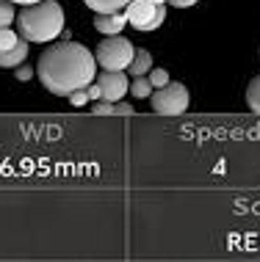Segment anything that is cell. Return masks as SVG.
I'll use <instances>...</instances> for the list:
<instances>
[{
  "instance_id": "1",
  "label": "cell",
  "mask_w": 260,
  "mask_h": 262,
  "mask_svg": "<svg viewBox=\"0 0 260 262\" xmlns=\"http://www.w3.org/2000/svg\"><path fill=\"white\" fill-rule=\"evenodd\" d=\"M36 75L50 94L69 97L72 91L86 89L97 77V58L89 47L78 41H58L45 47L36 61Z\"/></svg>"
},
{
  "instance_id": "2",
  "label": "cell",
  "mask_w": 260,
  "mask_h": 262,
  "mask_svg": "<svg viewBox=\"0 0 260 262\" xmlns=\"http://www.w3.org/2000/svg\"><path fill=\"white\" fill-rule=\"evenodd\" d=\"M19 36L25 41H53L55 36H61L64 31V9L55 0H39V3H31L19 11Z\"/></svg>"
},
{
  "instance_id": "3",
  "label": "cell",
  "mask_w": 260,
  "mask_h": 262,
  "mask_svg": "<svg viewBox=\"0 0 260 262\" xmlns=\"http://www.w3.org/2000/svg\"><path fill=\"white\" fill-rule=\"evenodd\" d=\"M133 55H136V47L130 45L125 36H105L100 45H97L94 50V58L100 63L103 69H108V72H116V69H128Z\"/></svg>"
},
{
  "instance_id": "4",
  "label": "cell",
  "mask_w": 260,
  "mask_h": 262,
  "mask_svg": "<svg viewBox=\"0 0 260 262\" xmlns=\"http://www.w3.org/2000/svg\"><path fill=\"white\" fill-rule=\"evenodd\" d=\"M125 17H128V25H133L136 31H155L166 19V6L152 3V0H130Z\"/></svg>"
},
{
  "instance_id": "5",
  "label": "cell",
  "mask_w": 260,
  "mask_h": 262,
  "mask_svg": "<svg viewBox=\"0 0 260 262\" xmlns=\"http://www.w3.org/2000/svg\"><path fill=\"white\" fill-rule=\"evenodd\" d=\"M188 108V89L183 83H166L152 91V111L161 116H180Z\"/></svg>"
},
{
  "instance_id": "6",
  "label": "cell",
  "mask_w": 260,
  "mask_h": 262,
  "mask_svg": "<svg viewBox=\"0 0 260 262\" xmlns=\"http://www.w3.org/2000/svg\"><path fill=\"white\" fill-rule=\"evenodd\" d=\"M94 80H97V86L103 89V100H111V102H119V100H122V97L130 91L128 75H125L122 69H116V72L103 69V72L97 75Z\"/></svg>"
},
{
  "instance_id": "7",
  "label": "cell",
  "mask_w": 260,
  "mask_h": 262,
  "mask_svg": "<svg viewBox=\"0 0 260 262\" xmlns=\"http://www.w3.org/2000/svg\"><path fill=\"white\" fill-rule=\"evenodd\" d=\"M125 25H128V17H125L122 11H116V14H97V17H94V28L103 33V36H116V33H122Z\"/></svg>"
},
{
  "instance_id": "8",
  "label": "cell",
  "mask_w": 260,
  "mask_h": 262,
  "mask_svg": "<svg viewBox=\"0 0 260 262\" xmlns=\"http://www.w3.org/2000/svg\"><path fill=\"white\" fill-rule=\"evenodd\" d=\"M28 58V41L23 39L17 47H11V50H0V67H6V69H14V67H19Z\"/></svg>"
},
{
  "instance_id": "9",
  "label": "cell",
  "mask_w": 260,
  "mask_h": 262,
  "mask_svg": "<svg viewBox=\"0 0 260 262\" xmlns=\"http://www.w3.org/2000/svg\"><path fill=\"white\" fill-rule=\"evenodd\" d=\"M94 14H116L122 9H128L130 0H83Z\"/></svg>"
},
{
  "instance_id": "10",
  "label": "cell",
  "mask_w": 260,
  "mask_h": 262,
  "mask_svg": "<svg viewBox=\"0 0 260 262\" xmlns=\"http://www.w3.org/2000/svg\"><path fill=\"white\" fill-rule=\"evenodd\" d=\"M130 75L133 77H138V75H147L152 69V55L147 53V50H136V55H133V61H130Z\"/></svg>"
},
{
  "instance_id": "11",
  "label": "cell",
  "mask_w": 260,
  "mask_h": 262,
  "mask_svg": "<svg viewBox=\"0 0 260 262\" xmlns=\"http://www.w3.org/2000/svg\"><path fill=\"white\" fill-rule=\"evenodd\" d=\"M150 91H152V83H150V77H144V75H138L136 80L130 83V94L136 97V100H147Z\"/></svg>"
},
{
  "instance_id": "12",
  "label": "cell",
  "mask_w": 260,
  "mask_h": 262,
  "mask_svg": "<svg viewBox=\"0 0 260 262\" xmlns=\"http://www.w3.org/2000/svg\"><path fill=\"white\" fill-rule=\"evenodd\" d=\"M247 105L252 113H260V75L252 77L249 89H247Z\"/></svg>"
},
{
  "instance_id": "13",
  "label": "cell",
  "mask_w": 260,
  "mask_h": 262,
  "mask_svg": "<svg viewBox=\"0 0 260 262\" xmlns=\"http://www.w3.org/2000/svg\"><path fill=\"white\" fill-rule=\"evenodd\" d=\"M14 19H17L14 3H11V0H0V28H9Z\"/></svg>"
},
{
  "instance_id": "14",
  "label": "cell",
  "mask_w": 260,
  "mask_h": 262,
  "mask_svg": "<svg viewBox=\"0 0 260 262\" xmlns=\"http://www.w3.org/2000/svg\"><path fill=\"white\" fill-rule=\"evenodd\" d=\"M19 39L17 33L11 31V28H0V50H11V47H17Z\"/></svg>"
},
{
  "instance_id": "15",
  "label": "cell",
  "mask_w": 260,
  "mask_h": 262,
  "mask_svg": "<svg viewBox=\"0 0 260 262\" xmlns=\"http://www.w3.org/2000/svg\"><path fill=\"white\" fill-rule=\"evenodd\" d=\"M150 83H152V89L166 86V83H169V72H166V69H150Z\"/></svg>"
},
{
  "instance_id": "16",
  "label": "cell",
  "mask_w": 260,
  "mask_h": 262,
  "mask_svg": "<svg viewBox=\"0 0 260 262\" xmlns=\"http://www.w3.org/2000/svg\"><path fill=\"white\" fill-rule=\"evenodd\" d=\"M89 100H91V97H89L86 89H78V91H72V94H69V102H72L75 108H83V105H86Z\"/></svg>"
},
{
  "instance_id": "17",
  "label": "cell",
  "mask_w": 260,
  "mask_h": 262,
  "mask_svg": "<svg viewBox=\"0 0 260 262\" xmlns=\"http://www.w3.org/2000/svg\"><path fill=\"white\" fill-rule=\"evenodd\" d=\"M94 113H100V116L116 113V111H114V102H111V100H97V102H94Z\"/></svg>"
},
{
  "instance_id": "18",
  "label": "cell",
  "mask_w": 260,
  "mask_h": 262,
  "mask_svg": "<svg viewBox=\"0 0 260 262\" xmlns=\"http://www.w3.org/2000/svg\"><path fill=\"white\" fill-rule=\"evenodd\" d=\"M14 75H17V80H23V83H25V80H31V77L36 75V72H33L31 67H23V63H19V69H17Z\"/></svg>"
},
{
  "instance_id": "19",
  "label": "cell",
  "mask_w": 260,
  "mask_h": 262,
  "mask_svg": "<svg viewBox=\"0 0 260 262\" xmlns=\"http://www.w3.org/2000/svg\"><path fill=\"white\" fill-rule=\"evenodd\" d=\"M114 111H116V113H122V116H130V113H136V111L130 108V102H125V100L114 102Z\"/></svg>"
},
{
  "instance_id": "20",
  "label": "cell",
  "mask_w": 260,
  "mask_h": 262,
  "mask_svg": "<svg viewBox=\"0 0 260 262\" xmlns=\"http://www.w3.org/2000/svg\"><path fill=\"white\" fill-rule=\"evenodd\" d=\"M86 91H89V97H91V100H103V89L100 86H97V83H89V86H86Z\"/></svg>"
},
{
  "instance_id": "21",
  "label": "cell",
  "mask_w": 260,
  "mask_h": 262,
  "mask_svg": "<svg viewBox=\"0 0 260 262\" xmlns=\"http://www.w3.org/2000/svg\"><path fill=\"white\" fill-rule=\"evenodd\" d=\"M166 3H172L174 9H188V6H194L196 0H166Z\"/></svg>"
},
{
  "instance_id": "22",
  "label": "cell",
  "mask_w": 260,
  "mask_h": 262,
  "mask_svg": "<svg viewBox=\"0 0 260 262\" xmlns=\"http://www.w3.org/2000/svg\"><path fill=\"white\" fill-rule=\"evenodd\" d=\"M11 3H23V6H31V3H39V0H11Z\"/></svg>"
},
{
  "instance_id": "23",
  "label": "cell",
  "mask_w": 260,
  "mask_h": 262,
  "mask_svg": "<svg viewBox=\"0 0 260 262\" xmlns=\"http://www.w3.org/2000/svg\"><path fill=\"white\" fill-rule=\"evenodd\" d=\"M152 3H166V0H152Z\"/></svg>"
}]
</instances>
